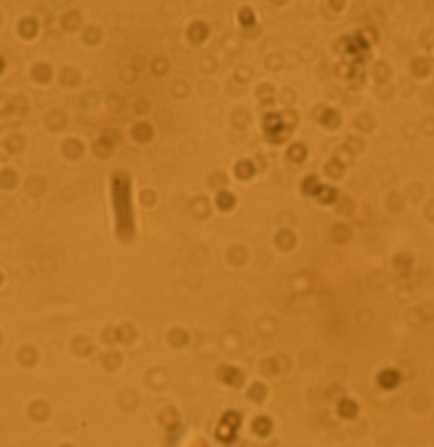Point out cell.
<instances>
[{
	"mask_svg": "<svg viewBox=\"0 0 434 447\" xmlns=\"http://www.w3.org/2000/svg\"><path fill=\"white\" fill-rule=\"evenodd\" d=\"M337 412L342 419L353 420L357 417L358 412H360V407H358V404L354 400L344 397V399H341L340 402H338Z\"/></svg>",
	"mask_w": 434,
	"mask_h": 447,
	"instance_id": "277c9868",
	"label": "cell"
},
{
	"mask_svg": "<svg viewBox=\"0 0 434 447\" xmlns=\"http://www.w3.org/2000/svg\"><path fill=\"white\" fill-rule=\"evenodd\" d=\"M341 171H342V164H341V161H338L337 159L331 160V161L328 163V166H327V172L331 173L332 176L340 175V173H341Z\"/></svg>",
	"mask_w": 434,
	"mask_h": 447,
	"instance_id": "8fae6325",
	"label": "cell"
},
{
	"mask_svg": "<svg viewBox=\"0 0 434 447\" xmlns=\"http://www.w3.org/2000/svg\"><path fill=\"white\" fill-rule=\"evenodd\" d=\"M303 188L306 192L308 193H316L319 190V181H318V177L315 176H310V177H307L303 182Z\"/></svg>",
	"mask_w": 434,
	"mask_h": 447,
	"instance_id": "9c48e42d",
	"label": "cell"
},
{
	"mask_svg": "<svg viewBox=\"0 0 434 447\" xmlns=\"http://www.w3.org/2000/svg\"><path fill=\"white\" fill-rule=\"evenodd\" d=\"M265 395H266V388L264 384L261 383H256L251 387V390H249V397L255 401L260 402L262 400L265 399Z\"/></svg>",
	"mask_w": 434,
	"mask_h": 447,
	"instance_id": "8992f818",
	"label": "cell"
},
{
	"mask_svg": "<svg viewBox=\"0 0 434 447\" xmlns=\"http://www.w3.org/2000/svg\"><path fill=\"white\" fill-rule=\"evenodd\" d=\"M240 424V417L238 413L235 412H228L224 415V417L220 421L219 428L217 431V437L219 441L224 442V443H228V442L233 441L235 437H236V430L239 428Z\"/></svg>",
	"mask_w": 434,
	"mask_h": 447,
	"instance_id": "7a4b0ae2",
	"label": "cell"
},
{
	"mask_svg": "<svg viewBox=\"0 0 434 447\" xmlns=\"http://www.w3.org/2000/svg\"><path fill=\"white\" fill-rule=\"evenodd\" d=\"M304 153H306V148H304L303 144L297 143V144H293L289 150V155H290L293 159H297L300 160L304 157Z\"/></svg>",
	"mask_w": 434,
	"mask_h": 447,
	"instance_id": "30bf717a",
	"label": "cell"
},
{
	"mask_svg": "<svg viewBox=\"0 0 434 447\" xmlns=\"http://www.w3.org/2000/svg\"><path fill=\"white\" fill-rule=\"evenodd\" d=\"M63 447H70V446H63Z\"/></svg>",
	"mask_w": 434,
	"mask_h": 447,
	"instance_id": "7c38bea8",
	"label": "cell"
},
{
	"mask_svg": "<svg viewBox=\"0 0 434 447\" xmlns=\"http://www.w3.org/2000/svg\"><path fill=\"white\" fill-rule=\"evenodd\" d=\"M114 182V202L115 211L119 215L120 228L122 227V222L125 223L122 232H133V218H131V206L130 197H129V179L125 172L115 173L113 180Z\"/></svg>",
	"mask_w": 434,
	"mask_h": 447,
	"instance_id": "6da1fadb",
	"label": "cell"
},
{
	"mask_svg": "<svg viewBox=\"0 0 434 447\" xmlns=\"http://www.w3.org/2000/svg\"><path fill=\"white\" fill-rule=\"evenodd\" d=\"M378 384L383 390H395L396 387L402 383V374L395 369H386L380 371L377 378Z\"/></svg>",
	"mask_w": 434,
	"mask_h": 447,
	"instance_id": "3957f363",
	"label": "cell"
},
{
	"mask_svg": "<svg viewBox=\"0 0 434 447\" xmlns=\"http://www.w3.org/2000/svg\"><path fill=\"white\" fill-rule=\"evenodd\" d=\"M316 193L322 201H332L336 197V189L329 185H320L319 190Z\"/></svg>",
	"mask_w": 434,
	"mask_h": 447,
	"instance_id": "ba28073f",
	"label": "cell"
},
{
	"mask_svg": "<svg viewBox=\"0 0 434 447\" xmlns=\"http://www.w3.org/2000/svg\"><path fill=\"white\" fill-rule=\"evenodd\" d=\"M273 428V424H271V420L265 416H261V417H257V419L253 421V431L256 434L260 435V437H266L271 431Z\"/></svg>",
	"mask_w": 434,
	"mask_h": 447,
	"instance_id": "5b68a950",
	"label": "cell"
},
{
	"mask_svg": "<svg viewBox=\"0 0 434 447\" xmlns=\"http://www.w3.org/2000/svg\"><path fill=\"white\" fill-rule=\"evenodd\" d=\"M322 119L324 124L329 125V126H335V125H337L338 121H340V114H338V112L333 110V109L327 108L326 110H324V113H323Z\"/></svg>",
	"mask_w": 434,
	"mask_h": 447,
	"instance_id": "52a82bcc",
	"label": "cell"
}]
</instances>
